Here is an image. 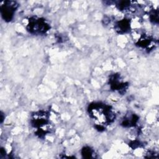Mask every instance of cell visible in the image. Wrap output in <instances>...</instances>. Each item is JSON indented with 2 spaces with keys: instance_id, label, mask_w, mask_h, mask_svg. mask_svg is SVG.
Masks as SVG:
<instances>
[{
  "instance_id": "1",
  "label": "cell",
  "mask_w": 159,
  "mask_h": 159,
  "mask_svg": "<svg viewBox=\"0 0 159 159\" xmlns=\"http://www.w3.org/2000/svg\"><path fill=\"white\" fill-rule=\"evenodd\" d=\"M50 27L44 19L32 18L29 20L27 29L34 34H44L48 30Z\"/></svg>"
},
{
  "instance_id": "2",
  "label": "cell",
  "mask_w": 159,
  "mask_h": 159,
  "mask_svg": "<svg viewBox=\"0 0 159 159\" xmlns=\"http://www.w3.org/2000/svg\"><path fill=\"white\" fill-rule=\"evenodd\" d=\"M17 7V4L14 1H6L1 6V12L2 18L6 21H10L12 19L13 14Z\"/></svg>"
},
{
  "instance_id": "3",
  "label": "cell",
  "mask_w": 159,
  "mask_h": 159,
  "mask_svg": "<svg viewBox=\"0 0 159 159\" xmlns=\"http://www.w3.org/2000/svg\"><path fill=\"white\" fill-rule=\"evenodd\" d=\"M117 29L119 32H125L130 28V22L127 19H123L119 21L117 24Z\"/></svg>"
},
{
  "instance_id": "4",
  "label": "cell",
  "mask_w": 159,
  "mask_h": 159,
  "mask_svg": "<svg viewBox=\"0 0 159 159\" xmlns=\"http://www.w3.org/2000/svg\"><path fill=\"white\" fill-rule=\"evenodd\" d=\"M82 153H83V155H84V157L90 158V157H91V156L93 155V152H92V150L90 148L85 147L83 149Z\"/></svg>"
}]
</instances>
